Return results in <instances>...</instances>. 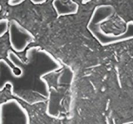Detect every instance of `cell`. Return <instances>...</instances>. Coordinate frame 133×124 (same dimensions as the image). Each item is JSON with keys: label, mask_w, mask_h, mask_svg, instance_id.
Instances as JSON below:
<instances>
[{"label": "cell", "mask_w": 133, "mask_h": 124, "mask_svg": "<svg viewBox=\"0 0 133 124\" xmlns=\"http://www.w3.org/2000/svg\"><path fill=\"white\" fill-rule=\"evenodd\" d=\"M9 40L12 49L15 52H24L30 44L34 42V35L15 19L9 20Z\"/></svg>", "instance_id": "cell-4"}, {"label": "cell", "mask_w": 133, "mask_h": 124, "mask_svg": "<svg viewBox=\"0 0 133 124\" xmlns=\"http://www.w3.org/2000/svg\"><path fill=\"white\" fill-rule=\"evenodd\" d=\"M47 0H30L32 4L35 5H41L45 3Z\"/></svg>", "instance_id": "cell-8"}, {"label": "cell", "mask_w": 133, "mask_h": 124, "mask_svg": "<svg viewBox=\"0 0 133 124\" xmlns=\"http://www.w3.org/2000/svg\"><path fill=\"white\" fill-rule=\"evenodd\" d=\"M1 9H2V8H1V5H0V13H1Z\"/></svg>", "instance_id": "cell-10"}, {"label": "cell", "mask_w": 133, "mask_h": 124, "mask_svg": "<svg viewBox=\"0 0 133 124\" xmlns=\"http://www.w3.org/2000/svg\"><path fill=\"white\" fill-rule=\"evenodd\" d=\"M52 6L57 18L75 15L79 10V5L73 0H53Z\"/></svg>", "instance_id": "cell-5"}, {"label": "cell", "mask_w": 133, "mask_h": 124, "mask_svg": "<svg viewBox=\"0 0 133 124\" xmlns=\"http://www.w3.org/2000/svg\"><path fill=\"white\" fill-rule=\"evenodd\" d=\"M25 57L27 60L24 61L14 51H8V59L20 73H15L9 64L6 69L5 85L11 86L12 96L33 105L49 99V85L44 77L59 70L62 66L52 54L39 46L29 48Z\"/></svg>", "instance_id": "cell-1"}, {"label": "cell", "mask_w": 133, "mask_h": 124, "mask_svg": "<svg viewBox=\"0 0 133 124\" xmlns=\"http://www.w3.org/2000/svg\"><path fill=\"white\" fill-rule=\"evenodd\" d=\"M91 0H82V4L83 5H85L86 4L89 3V2H90Z\"/></svg>", "instance_id": "cell-9"}, {"label": "cell", "mask_w": 133, "mask_h": 124, "mask_svg": "<svg viewBox=\"0 0 133 124\" xmlns=\"http://www.w3.org/2000/svg\"><path fill=\"white\" fill-rule=\"evenodd\" d=\"M24 1L25 0H8V4L11 7H15L22 4Z\"/></svg>", "instance_id": "cell-7"}, {"label": "cell", "mask_w": 133, "mask_h": 124, "mask_svg": "<svg viewBox=\"0 0 133 124\" xmlns=\"http://www.w3.org/2000/svg\"><path fill=\"white\" fill-rule=\"evenodd\" d=\"M9 26V20L5 18L0 19V38L3 37L7 32H8Z\"/></svg>", "instance_id": "cell-6"}, {"label": "cell", "mask_w": 133, "mask_h": 124, "mask_svg": "<svg viewBox=\"0 0 133 124\" xmlns=\"http://www.w3.org/2000/svg\"><path fill=\"white\" fill-rule=\"evenodd\" d=\"M115 12V8L111 5H97L93 10L87 24V29L103 46L117 44L133 40V20L128 22L124 32L118 34L107 33L102 28V24L111 19Z\"/></svg>", "instance_id": "cell-2"}, {"label": "cell", "mask_w": 133, "mask_h": 124, "mask_svg": "<svg viewBox=\"0 0 133 124\" xmlns=\"http://www.w3.org/2000/svg\"><path fill=\"white\" fill-rule=\"evenodd\" d=\"M0 124H30L27 110L15 99L0 104Z\"/></svg>", "instance_id": "cell-3"}]
</instances>
